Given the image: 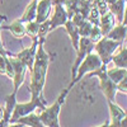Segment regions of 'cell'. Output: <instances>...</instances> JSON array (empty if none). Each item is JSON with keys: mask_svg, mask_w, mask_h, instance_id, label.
Masks as SVG:
<instances>
[{"mask_svg": "<svg viewBox=\"0 0 127 127\" xmlns=\"http://www.w3.org/2000/svg\"><path fill=\"white\" fill-rule=\"evenodd\" d=\"M64 27L66 28V32L67 34L70 36V39H71V45L74 47V50H78V46H79V39H80V36L78 33V28L74 26V23L71 22V19H69L67 22L64 24Z\"/></svg>", "mask_w": 127, "mask_h": 127, "instance_id": "obj_18", "label": "cell"}, {"mask_svg": "<svg viewBox=\"0 0 127 127\" xmlns=\"http://www.w3.org/2000/svg\"><path fill=\"white\" fill-rule=\"evenodd\" d=\"M102 66V60L99 59V56L95 54V52H90V54H88L85 56V59H84L81 62H80V65L76 70V75L75 78H74L70 83V85L67 87L69 89H71L78 81L81 80V78L85 75V74L88 72H92L94 70H97Z\"/></svg>", "mask_w": 127, "mask_h": 127, "instance_id": "obj_6", "label": "cell"}, {"mask_svg": "<svg viewBox=\"0 0 127 127\" xmlns=\"http://www.w3.org/2000/svg\"><path fill=\"white\" fill-rule=\"evenodd\" d=\"M46 107H47V102L45 100L43 95H41V97H31L29 102L15 103L13 113H12V117H10V120H9V123H14L18 118L34 112V109H37V108L45 109Z\"/></svg>", "mask_w": 127, "mask_h": 127, "instance_id": "obj_3", "label": "cell"}, {"mask_svg": "<svg viewBox=\"0 0 127 127\" xmlns=\"http://www.w3.org/2000/svg\"><path fill=\"white\" fill-rule=\"evenodd\" d=\"M51 9H52V0H39V1H37L34 20L37 23H42L47 20L50 18Z\"/></svg>", "mask_w": 127, "mask_h": 127, "instance_id": "obj_11", "label": "cell"}, {"mask_svg": "<svg viewBox=\"0 0 127 127\" xmlns=\"http://www.w3.org/2000/svg\"><path fill=\"white\" fill-rule=\"evenodd\" d=\"M6 127H24L22 123H8Z\"/></svg>", "mask_w": 127, "mask_h": 127, "instance_id": "obj_31", "label": "cell"}, {"mask_svg": "<svg viewBox=\"0 0 127 127\" xmlns=\"http://www.w3.org/2000/svg\"><path fill=\"white\" fill-rule=\"evenodd\" d=\"M108 127H127V117L126 118H122L121 121L118 122H114V123H108Z\"/></svg>", "mask_w": 127, "mask_h": 127, "instance_id": "obj_30", "label": "cell"}, {"mask_svg": "<svg viewBox=\"0 0 127 127\" xmlns=\"http://www.w3.org/2000/svg\"><path fill=\"white\" fill-rule=\"evenodd\" d=\"M116 67H121V69H127V48L126 46L120 47V52L117 55H113L111 60Z\"/></svg>", "mask_w": 127, "mask_h": 127, "instance_id": "obj_19", "label": "cell"}, {"mask_svg": "<svg viewBox=\"0 0 127 127\" xmlns=\"http://www.w3.org/2000/svg\"><path fill=\"white\" fill-rule=\"evenodd\" d=\"M114 20H116V18H114V15L111 12H107L105 14L100 15V19H99V29H100L103 36H105L114 27Z\"/></svg>", "mask_w": 127, "mask_h": 127, "instance_id": "obj_15", "label": "cell"}, {"mask_svg": "<svg viewBox=\"0 0 127 127\" xmlns=\"http://www.w3.org/2000/svg\"><path fill=\"white\" fill-rule=\"evenodd\" d=\"M126 33H127V29H126V26L125 24H118L113 27L107 34L105 37H108L109 39H113V41H117V42H123L126 41Z\"/></svg>", "mask_w": 127, "mask_h": 127, "instance_id": "obj_16", "label": "cell"}, {"mask_svg": "<svg viewBox=\"0 0 127 127\" xmlns=\"http://www.w3.org/2000/svg\"><path fill=\"white\" fill-rule=\"evenodd\" d=\"M116 85H117V90H120L121 93H127V76L126 78H123L122 80H120L117 84H116Z\"/></svg>", "mask_w": 127, "mask_h": 127, "instance_id": "obj_28", "label": "cell"}, {"mask_svg": "<svg viewBox=\"0 0 127 127\" xmlns=\"http://www.w3.org/2000/svg\"><path fill=\"white\" fill-rule=\"evenodd\" d=\"M32 46L28 48H23L20 52L13 55L14 57L19 59L24 65L27 66V70L32 71V67H33V62H34V56H36V51H37V46H38V37L32 38Z\"/></svg>", "mask_w": 127, "mask_h": 127, "instance_id": "obj_9", "label": "cell"}, {"mask_svg": "<svg viewBox=\"0 0 127 127\" xmlns=\"http://www.w3.org/2000/svg\"><path fill=\"white\" fill-rule=\"evenodd\" d=\"M70 90L71 89H69V88L64 89L57 97V99L52 103L50 107H46L45 109H42L41 114H38L41 122L45 125V127H60L59 117H60L61 107H62V104L65 103V99H66Z\"/></svg>", "mask_w": 127, "mask_h": 127, "instance_id": "obj_2", "label": "cell"}, {"mask_svg": "<svg viewBox=\"0 0 127 127\" xmlns=\"http://www.w3.org/2000/svg\"><path fill=\"white\" fill-rule=\"evenodd\" d=\"M6 19H8L6 15L0 14V32H1V24H3V22H5ZM5 55H8V51L4 48L3 42H1V36H0V56H5Z\"/></svg>", "mask_w": 127, "mask_h": 127, "instance_id": "obj_27", "label": "cell"}, {"mask_svg": "<svg viewBox=\"0 0 127 127\" xmlns=\"http://www.w3.org/2000/svg\"><path fill=\"white\" fill-rule=\"evenodd\" d=\"M1 29H6L12 33L15 38L20 39L24 34H26V28H24V23L19 22V20H14V22L10 24V26H3L1 24Z\"/></svg>", "mask_w": 127, "mask_h": 127, "instance_id": "obj_17", "label": "cell"}, {"mask_svg": "<svg viewBox=\"0 0 127 127\" xmlns=\"http://www.w3.org/2000/svg\"><path fill=\"white\" fill-rule=\"evenodd\" d=\"M102 37H103V34H102V32H100L99 27H98V26H93L88 38H89V39L93 42V43H95V42H98Z\"/></svg>", "mask_w": 127, "mask_h": 127, "instance_id": "obj_26", "label": "cell"}, {"mask_svg": "<svg viewBox=\"0 0 127 127\" xmlns=\"http://www.w3.org/2000/svg\"><path fill=\"white\" fill-rule=\"evenodd\" d=\"M92 27L93 24L89 22V20H84V22L78 27V33L80 37H89V33H90V31H92Z\"/></svg>", "mask_w": 127, "mask_h": 127, "instance_id": "obj_24", "label": "cell"}, {"mask_svg": "<svg viewBox=\"0 0 127 127\" xmlns=\"http://www.w3.org/2000/svg\"><path fill=\"white\" fill-rule=\"evenodd\" d=\"M52 5H55V10H54V15H52L51 18H48V20H50V32L56 29L57 27L64 26L69 20V15H67L66 9L61 4L52 1Z\"/></svg>", "mask_w": 127, "mask_h": 127, "instance_id": "obj_10", "label": "cell"}, {"mask_svg": "<svg viewBox=\"0 0 127 127\" xmlns=\"http://www.w3.org/2000/svg\"><path fill=\"white\" fill-rule=\"evenodd\" d=\"M46 39H38V46L34 56L33 67L31 71V84H29V93L31 97H41L43 92L45 84H46V76L48 65L55 55L47 54L43 48Z\"/></svg>", "mask_w": 127, "mask_h": 127, "instance_id": "obj_1", "label": "cell"}, {"mask_svg": "<svg viewBox=\"0 0 127 127\" xmlns=\"http://www.w3.org/2000/svg\"><path fill=\"white\" fill-rule=\"evenodd\" d=\"M107 103H108V108H109V122H111V123L118 122V121H121L122 118H126V117H127L126 111H125L123 108H121L116 102L107 100Z\"/></svg>", "mask_w": 127, "mask_h": 127, "instance_id": "obj_13", "label": "cell"}, {"mask_svg": "<svg viewBox=\"0 0 127 127\" xmlns=\"http://www.w3.org/2000/svg\"><path fill=\"white\" fill-rule=\"evenodd\" d=\"M36 8H37V1L36 0H32V1L28 4V6L26 8V12L23 13V15L18 20L22 22V23H27V22H31V20H34V18H36Z\"/></svg>", "mask_w": 127, "mask_h": 127, "instance_id": "obj_20", "label": "cell"}, {"mask_svg": "<svg viewBox=\"0 0 127 127\" xmlns=\"http://www.w3.org/2000/svg\"><path fill=\"white\" fill-rule=\"evenodd\" d=\"M6 57L8 55L0 56V74L1 75H5V71H6Z\"/></svg>", "mask_w": 127, "mask_h": 127, "instance_id": "obj_29", "label": "cell"}, {"mask_svg": "<svg viewBox=\"0 0 127 127\" xmlns=\"http://www.w3.org/2000/svg\"><path fill=\"white\" fill-rule=\"evenodd\" d=\"M94 50V43L88 38V37H80L79 39V46H78V50H76V60L72 65V69H71V80L75 78L76 75V70L80 65V62L85 59V56L90 52H93Z\"/></svg>", "mask_w": 127, "mask_h": 127, "instance_id": "obj_8", "label": "cell"}, {"mask_svg": "<svg viewBox=\"0 0 127 127\" xmlns=\"http://www.w3.org/2000/svg\"><path fill=\"white\" fill-rule=\"evenodd\" d=\"M93 5L98 9V12L100 13V15L109 12V4H108L107 0H93Z\"/></svg>", "mask_w": 127, "mask_h": 127, "instance_id": "obj_25", "label": "cell"}, {"mask_svg": "<svg viewBox=\"0 0 127 127\" xmlns=\"http://www.w3.org/2000/svg\"><path fill=\"white\" fill-rule=\"evenodd\" d=\"M108 1V4H111V3H113V1H116V0H107Z\"/></svg>", "mask_w": 127, "mask_h": 127, "instance_id": "obj_34", "label": "cell"}, {"mask_svg": "<svg viewBox=\"0 0 127 127\" xmlns=\"http://www.w3.org/2000/svg\"><path fill=\"white\" fill-rule=\"evenodd\" d=\"M122 45L123 43H121V42L109 39L108 37L103 36L98 42L94 43V51L99 56V59L102 60V64L108 65L112 60V56L114 55V51L117 48H120Z\"/></svg>", "mask_w": 127, "mask_h": 127, "instance_id": "obj_5", "label": "cell"}, {"mask_svg": "<svg viewBox=\"0 0 127 127\" xmlns=\"http://www.w3.org/2000/svg\"><path fill=\"white\" fill-rule=\"evenodd\" d=\"M97 76L99 79V85H100V90L103 92L104 97L107 100L114 102V97L116 93H117V85L116 83H113L108 75H107V65L105 64H102V66L97 70H94L89 74V78Z\"/></svg>", "mask_w": 127, "mask_h": 127, "instance_id": "obj_4", "label": "cell"}, {"mask_svg": "<svg viewBox=\"0 0 127 127\" xmlns=\"http://www.w3.org/2000/svg\"><path fill=\"white\" fill-rule=\"evenodd\" d=\"M99 19H100V13L98 12V9L92 4V6L89 9V13L87 15V20H89L93 26H98L99 27Z\"/></svg>", "mask_w": 127, "mask_h": 127, "instance_id": "obj_23", "label": "cell"}, {"mask_svg": "<svg viewBox=\"0 0 127 127\" xmlns=\"http://www.w3.org/2000/svg\"><path fill=\"white\" fill-rule=\"evenodd\" d=\"M108 123H109V121H105L103 125H100V126H98V127H108Z\"/></svg>", "mask_w": 127, "mask_h": 127, "instance_id": "obj_33", "label": "cell"}, {"mask_svg": "<svg viewBox=\"0 0 127 127\" xmlns=\"http://www.w3.org/2000/svg\"><path fill=\"white\" fill-rule=\"evenodd\" d=\"M14 123H22L24 127H45V125L39 120V116L33 113V112L18 118Z\"/></svg>", "mask_w": 127, "mask_h": 127, "instance_id": "obj_14", "label": "cell"}, {"mask_svg": "<svg viewBox=\"0 0 127 127\" xmlns=\"http://www.w3.org/2000/svg\"><path fill=\"white\" fill-rule=\"evenodd\" d=\"M3 117H4V107L0 105V121L3 120Z\"/></svg>", "mask_w": 127, "mask_h": 127, "instance_id": "obj_32", "label": "cell"}, {"mask_svg": "<svg viewBox=\"0 0 127 127\" xmlns=\"http://www.w3.org/2000/svg\"><path fill=\"white\" fill-rule=\"evenodd\" d=\"M38 27H39V23H37L36 20H31V22L24 23L26 34H28L31 38L37 37L38 36Z\"/></svg>", "mask_w": 127, "mask_h": 127, "instance_id": "obj_22", "label": "cell"}, {"mask_svg": "<svg viewBox=\"0 0 127 127\" xmlns=\"http://www.w3.org/2000/svg\"><path fill=\"white\" fill-rule=\"evenodd\" d=\"M8 57H9V61H10V64H12V66H13V78H12V80H13V93L12 94L17 95L19 88L22 87V84L24 83L27 66L19 59L14 57L10 52H8Z\"/></svg>", "mask_w": 127, "mask_h": 127, "instance_id": "obj_7", "label": "cell"}, {"mask_svg": "<svg viewBox=\"0 0 127 127\" xmlns=\"http://www.w3.org/2000/svg\"><path fill=\"white\" fill-rule=\"evenodd\" d=\"M107 75L108 78L117 84L120 80L127 76V69H121V67H113V69H107Z\"/></svg>", "mask_w": 127, "mask_h": 127, "instance_id": "obj_21", "label": "cell"}, {"mask_svg": "<svg viewBox=\"0 0 127 127\" xmlns=\"http://www.w3.org/2000/svg\"><path fill=\"white\" fill-rule=\"evenodd\" d=\"M36 1H39V0H36Z\"/></svg>", "mask_w": 127, "mask_h": 127, "instance_id": "obj_35", "label": "cell"}, {"mask_svg": "<svg viewBox=\"0 0 127 127\" xmlns=\"http://www.w3.org/2000/svg\"><path fill=\"white\" fill-rule=\"evenodd\" d=\"M109 12L120 22L126 26V0H116L109 4Z\"/></svg>", "mask_w": 127, "mask_h": 127, "instance_id": "obj_12", "label": "cell"}]
</instances>
